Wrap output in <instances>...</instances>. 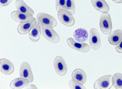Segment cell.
I'll return each instance as SVG.
<instances>
[{
  "label": "cell",
  "mask_w": 122,
  "mask_h": 89,
  "mask_svg": "<svg viewBox=\"0 0 122 89\" xmlns=\"http://www.w3.org/2000/svg\"><path fill=\"white\" fill-rule=\"evenodd\" d=\"M36 19L41 26L53 28L57 25L56 19L52 16L44 12L40 13L36 16Z\"/></svg>",
  "instance_id": "1"
},
{
  "label": "cell",
  "mask_w": 122,
  "mask_h": 89,
  "mask_svg": "<svg viewBox=\"0 0 122 89\" xmlns=\"http://www.w3.org/2000/svg\"><path fill=\"white\" fill-rule=\"evenodd\" d=\"M99 26L101 31L105 35H109L113 29L111 16L108 13H102L100 16Z\"/></svg>",
  "instance_id": "2"
},
{
  "label": "cell",
  "mask_w": 122,
  "mask_h": 89,
  "mask_svg": "<svg viewBox=\"0 0 122 89\" xmlns=\"http://www.w3.org/2000/svg\"><path fill=\"white\" fill-rule=\"evenodd\" d=\"M73 15L65 9L60 10L57 12V17L59 21L68 27L73 26L75 23Z\"/></svg>",
  "instance_id": "3"
},
{
  "label": "cell",
  "mask_w": 122,
  "mask_h": 89,
  "mask_svg": "<svg viewBox=\"0 0 122 89\" xmlns=\"http://www.w3.org/2000/svg\"><path fill=\"white\" fill-rule=\"evenodd\" d=\"M112 76L107 75L102 76L95 82L93 88L95 89H109L113 86Z\"/></svg>",
  "instance_id": "4"
},
{
  "label": "cell",
  "mask_w": 122,
  "mask_h": 89,
  "mask_svg": "<svg viewBox=\"0 0 122 89\" xmlns=\"http://www.w3.org/2000/svg\"><path fill=\"white\" fill-rule=\"evenodd\" d=\"M89 43L90 47L94 50H97L101 45V40L100 34L95 28H91L89 31Z\"/></svg>",
  "instance_id": "5"
},
{
  "label": "cell",
  "mask_w": 122,
  "mask_h": 89,
  "mask_svg": "<svg viewBox=\"0 0 122 89\" xmlns=\"http://www.w3.org/2000/svg\"><path fill=\"white\" fill-rule=\"evenodd\" d=\"M55 70L59 75H65L67 71V67L63 58L60 56H57L54 59L53 62Z\"/></svg>",
  "instance_id": "6"
},
{
  "label": "cell",
  "mask_w": 122,
  "mask_h": 89,
  "mask_svg": "<svg viewBox=\"0 0 122 89\" xmlns=\"http://www.w3.org/2000/svg\"><path fill=\"white\" fill-rule=\"evenodd\" d=\"M41 35L49 42L57 44L60 41V37L53 28L41 26Z\"/></svg>",
  "instance_id": "7"
},
{
  "label": "cell",
  "mask_w": 122,
  "mask_h": 89,
  "mask_svg": "<svg viewBox=\"0 0 122 89\" xmlns=\"http://www.w3.org/2000/svg\"><path fill=\"white\" fill-rule=\"evenodd\" d=\"M33 15L30 13H24L14 11L11 14L13 20L19 24H23L32 21L34 18Z\"/></svg>",
  "instance_id": "8"
},
{
  "label": "cell",
  "mask_w": 122,
  "mask_h": 89,
  "mask_svg": "<svg viewBox=\"0 0 122 89\" xmlns=\"http://www.w3.org/2000/svg\"><path fill=\"white\" fill-rule=\"evenodd\" d=\"M68 46L74 50L83 53H86L90 50V47L87 44L85 43H80L76 42L72 37H69L66 40Z\"/></svg>",
  "instance_id": "9"
},
{
  "label": "cell",
  "mask_w": 122,
  "mask_h": 89,
  "mask_svg": "<svg viewBox=\"0 0 122 89\" xmlns=\"http://www.w3.org/2000/svg\"><path fill=\"white\" fill-rule=\"evenodd\" d=\"M19 75L20 77L28 79L30 83H32L33 81L34 77L31 67L28 63L26 62H24L20 65Z\"/></svg>",
  "instance_id": "10"
},
{
  "label": "cell",
  "mask_w": 122,
  "mask_h": 89,
  "mask_svg": "<svg viewBox=\"0 0 122 89\" xmlns=\"http://www.w3.org/2000/svg\"><path fill=\"white\" fill-rule=\"evenodd\" d=\"M37 23L36 18L34 17L31 21L25 23L19 24L17 27V32L21 35L26 34L36 26Z\"/></svg>",
  "instance_id": "11"
},
{
  "label": "cell",
  "mask_w": 122,
  "mask_h": 89,
  "mask_svg": "<svg viewBox=\"0 0 122 89\" xmlns=\"http://www.w3.org/2000/svg\"><path fill=\"white\" fill-rule=\"evenodd\" d=\"M13 63L8 59L2 58L0 59V71L4 74L9 75L12 74L15 70Z\"/></svg>",
  "instance_id": "12"
},
{
  "label": "cell",
  "mask_w": 122,
  "mask_h": 89,
  "mask_svg": "<svg viewBox=\"0 0 122 89\" xmlns=\"http://www.w3.org/2000/svg\"><path fill=\"white\" fill-rule=\"evenodd\" d=\"M88 37V33L84 28H79L76 30L73 33L75 40L79 43H83L86 42Z\"/></svg>",
  "instance_id": "13"
},
{
  "label": "cell",
  "mask_w": 122,
  "mask_h": 89,
  "mask_svg": "<svg viewBox=\"0 0 122 89\" xmlns=\"http://www.w3.org/2000/svg\"><path fill=\"white\" fill-rule=\"evenodd\" d=\"M30 83L28 79L20 77L13 80L10 83L9 86L12 89H21L27 87Z\"/></svg>",
  "instance_id": "14"
},
{
  "label": "cell",
  "mask_w": 122,
  "mask_h": 89,
  "mask_svg": "<svg viewBox=\"0 0 122 89\" xmlns=\"http://www.w3.org/2000/svg\"><path fill=\"white\" fill-rule=\"evenodd\" d=\"M122 40V30L121 29L116 30L109 34L108 41L111 45L117 46Z\"/></svg>",
  "instance_id": "15"
},
{
  "label": "cell",
  "mask_w": 122,
  "mask_h": 89,
  "mask_svg": "<svg viewBox=\"0 0 122 89\" xmlns=\"http://www.w3.org/2000/svg\"><path fill=\"white\" fill-rule=\"evenodd\" d=\"M94 7L98 11L102 13H108L109 6L105 0H91Z\"/></svg>",
  "instance_id": "16"
},
{
  "label": "cell",
  "mask_w": 122,
  "mask_h": 89,
  "mask_svg": "<svg viewBox=\"0 0 122 89\" xmlns=\"http://www.w3.org/2000/svg\"><path fill=\"white\" fill-rule=\"evenodd\" d=\"M41 35V26L37 22L36 25L29 33L28 37L32 42H36L40 40Z\"/></svg>",
  "instance_id": "17"
},
{
  "label": "cell",
  "mask_w": 122,
  "mask_h": 89,
  "mask_svg": "<svg viewBox=\"0 0 122 89\" xmlns=\"http://www.w3.org/2000/svg\"><path fill=\"white\" fill-rule=\"evenodd\" d=\"M15 5L17 11L24 13H30L33 15L34 12L33 10L28 6L23 0H16Z\"/></svg>",
  "instance_id": "18"
},
{
  "label": "cell",
  "mask_w": 122,
  "mask_h": 89,
  "mask_svg": "<svg viewBox=\"0 0 122 89\" xmlns=\"http://www.w3.org/2000/svg\"><path fill=\"white\" fill-rule=\"evenodd\" d=\"M72 79H74L82 83L83 84L86 83L87 77L85 72L82 69L76 68L73 71L72 75Z\"/></svg>",
  "instance_id": "19"
},
{
  "label": "cell",
  "mask_w": 122,
  "mask_h": 89,
  "mask_svg": "<svg viewBox=\"0 0 122 89\" xmlns=\"http://www.w3.org/2000/svg\"><path fill=\"white\" fill-rule=\"evenodd\" d=\"M113 86L116 89H122V74L117 73L112 77Z\"/></svg>",
  "instance_id": "20"
},
{
  "label": "cell",
  "mask_w": 122,
  "mask_h": 89,
  "mask_svg": "<svg viewBox=\"0 0 122 89\" xmlns=\"http://www.w3.org/2000/svg\"><path fill=\"white\" fill-rule=\"evenodd\" d=\"M69 86L70 89H85L86 88L83 84L78 81L72 79L69 83Z\"/></svg>",
  "instance_id": "21"
},
{
  "label": "cell",
  "mask_w": 122,
  "mask_h": 89,
  "mask_svg": "<svg viewBox=\"0 0 122 89\" xmlns=\"http://www.w3.org/2000/svg\"><path fill=\"white\" fill-rule=\"evenodd\" d=\"M65 9L74 15L76 12L75 0H66Z\"/></svg>",
  "instance_id": "22"
},
{
  "label": "cell",
  "mask_w": 122,
  "mask_h": 89,
  "mask_svg": "<svg viewBox=\"0 0 122 89\" xmlns=\"http://www.w3.org/2000/svg\"><path fill=\"white\" fill-rule=\"evenodd\" d=\"M66 0H56L55 8L58 12L60 10L65 9Z\"/></svg>",
  "instance_id": "23"
},
{
  "label": "cell",
  "mask_w": 122,
  "mask_h": 89,
  "mask_svg": "<svg viewBox=\"0 0 122 89\" xmlns=\"http://www.w3.org/2000/svg\"><path fill=\"white\" fill-rule=\"evenodd\" d=\"M13 0H0V5L1 7L7 6Z\"/></svg>",
  "instance_id": "24"
},
{
  "label": "cell",
  "mask_w": 122,
  "mask_h": 89,
  "mask_svg": "<svg viewBox=\"0 0 122 89\" xmlns=\"http://www.w3.org/2000/svg\"><path fill=\"white\" fill-rule=\"evenodd\" d=\"M116 50L119 53H122V40L115 47Z\"/></svg>",
  "instance_id": "25"
},
{
  "label": "cell",
  "mask_w": 122,
  "mask_h": 89,
  "mask_svg": "<svg viewBox=\"0 0 122 89\" xmlns=\"http://www.w3.org/2000/svg\"><path fill=\"white\" fill-rule=\"evenodd\" d=\"M26 89H37V88L36 87L35 85L31 84H29L27 86Z\"/></svg>",
  "instance_id": "26"
},
{
  "label": "cell",
  "mask_w": 122,
  "mask_h": 89,
  "mask_svg": "<svg viewBox=\"0 0 122 89\" xmlns=\"http://www.w3.org/2000/svg\"><path fill=\"white\" fill-rule=\"evenodd\" d=\"M115 3L118 4L122 3V0H112Z\"/></svg>",
  "instance_id": "27"
}]
</instances>
